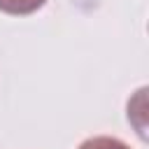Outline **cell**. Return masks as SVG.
Here are the masks:
<instances>
[{"label":"cell","instance_id":"1","mask_svg":"<svg viewBox=\"0 0 149 149\" xmlns=\"http://www.w3.org/2000/svg\"><path fill=\"white\" fill-rule=\"evenodd\" d=\"M47 0H0V12L9 16H28L42 9Z\"/></svg>","mask_w":149,"mask_h":149},{"label":"cell","instance_id":"2","mask_svg":"<svg viewBox=\"0 0 149 149\" xmlns=\"http://www.w3.org/2000/svg\"><path fill=\"white\" fill-rule=\"evenodd\" d=\"M77 149H130L123 140L119 137H109V135H95V137H88L84 140Z\"/></svg>","mask_w":149,"mask_h":149}]
</instances>
